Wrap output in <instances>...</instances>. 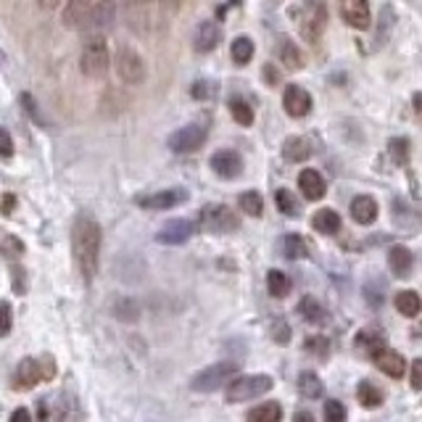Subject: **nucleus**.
<instances>
[{
    "mask_svg": "<svg viewBox=\"0 0 422 422\" xmlns=\"http://www.w3.org/2000/svg\"><path fill=\"white\" fill-rule=\"evenodd\" d=\"M72 246H74L77 267L87 282L98 275L100 267V225L90 214H79L72 230Z\"/></svg>",
    "mask_w": 422,
    "mask_h": 422,
    "instance_id": "nucleus-1",
    "label": "nucleus"
},
{
    "mask_svg": "<svg viewBox=\"0 0 422 422\" xmlns=\"http://www.w3.org/2000/svg\"><path fill=\"white\" fill-rule=\"evenodd\" d=\"M79 69L90 79H100L109 72V48H106V37L103 34H85Z\"/></svg>",
    "mask_w": 422,
    "mask_h": 422,
    "instance_id": "nucleus-2",
    "label": "nucleus"
},
{
    "mask_svg": "<svg viewBox=\"0 0 422 422\" xmlns=\"http://www.w3.org/2000/svg\"><path fill=\"white\" fill-rule=\"evenodd\" d=\"M235 378H238V364L235 362H219V364H211V367L195 372L193 380H190V388L195 393H214L219 388H228Z\"/></svg>",
    "mask_w": 422,
    "mask_h": 422,
    "instance_id": "nucleus-3",
    "label": "nucleus"
},
{
    "mask_svg": "<svg viewBox=\"0 0 422 422\" xmlns=\"http://www.w3.org/2000/svg\"><path fill=\"white\" fill-rule=\"evenodd\" d=\"M272 385H275V380L270 375H240L228 385L225 399L230 404H243V401L259 399L264 393H270Z\"/></svg>",
    "mask_w": 422,
    "mask_h": 422,
    "instance_id": "nucleus-4",
    "label": "nucleus"
},
{
    "mask_svg": "<svg viewBox=\"0 0 422 422\" xmlns=\"http://www.w3.org/2000/svg\"><path fill=\"white\" fill-rule=\"evenodd\" d=\"M198 228L206 230V232H214V235H222V232H232V230H238L240 219L232 214V209H228V206L211 204L201 211Z\"/></svg>",
    "mask_w": 422,
    "mask_h": 422,
    "instance_id": "nucleus-5",
    "label": "nucleus"
},
{
    "mask_svg": "<svg viewBox=\"0 0 422 422\" xmlns=\"http://www.w3.org/2000/svg\"><path fill=\"white\" fill-rule=\"evenodd\" d=\"M114 66H117V74L121 82L127 85H140L145 79V64L138 51H132L130 45H119L117 55H114Z\"/></svg>",
    "mask_w": 422,
    "mask_h": 422,
    "instance_id": "nucleus-6",
    "label": "nucleus"
},
{
    "mask_svg": "<svg viewBox=\"0 0 422 422\" xmlns=\"http://www.w3.org/2000/svg\"><path fill=\"white\" fill-rule=\"evenodd\" d=\"M185 201H187V190H183V187H169V190H159V193L135 198V204L140 209H151V211H166V209H174Z\"/></svg>",
    "mask_w": 422,
    "mask_h": 422,
    "instance_id": "nucleus-7",
    "label": "nucleus"
},
{
    "mask_svg": "<svg viewBox=\"0 0 422 422\" xmlns=\"http://www.w3.org/2000/svg\"><path fill=\"white\" fill-rule=\"evenodd\" d=\"M206 143V127L201 124H187L183 130H177L169 138V148L174 153H195Z\"/></svg>",
    "mask_w": 422,
    "mask_h": 422,
    "instance_id": "nucleus-8",
    "label": "nucleus"
},
{
    "mask_svg": "<svg viewBox=\"0 0 422 422\" xmlns=\"http://www.w3.org/2000/svg\"><path fill=\"white\" fill-rule=\"evenodd\" d=\"M114 16H117L114 0H98L95 8L90 11V16H87V22L82 29H87V34H103L111 27Z\"/></svg>",
    "mask_w": 422,
    "mask_h": 422,
    "instance_id": "nucleus-9",
    "label": "nucleus"
},
{
    "mask_svg": "<svg viewBox=\"0 0 422 422\" xmlns=\"http://www.w3.org/2000/svg\"><path fill=\"white\" fill-rule=\"evenodd\" d=\"M338 6H341L343 22H346L348 27H354V29H367L369 22H372L367 0H338Z\"/></svg>",
    "mask_w": 422,
    "mask_h": 422,
    "instance_id": "nucleus-10",
    "label": "nucleus"
},
{
    "mask_svg": "<svg viewBox=\"0 0 422 422\" xmlns=\"http://www.w3.org/2000/svg\"><path fill=\"white\" fill-rule=\"evenodd\" d=\"M282 106L288 111V117L301 119V117H306L312 111V95L301 85H288L285 93H282Z\"/></svg>",
    "mask_w": 422,
    "mask_h": 422,
    "instance_id": "nucleus-11",
    "label": "nucleus"
},
{
    "mask_svg": "<svg viewBox=\"0 0 422 422\" xmlns=\"http://www.w3.org/2000/svg\"><path fill=\"white\" fill-rule=\"evenodd\" d=\"M211 169H214V174L222 177V180H235V177L243 172V159H240L238 151L225 148V151H217L211 156Z\"/></svg>",
    "mask_w": 422,
    "mask_h": 422,
    "instance_id": "nucleus-12",
    "label": "nucleus"
},
{
    "mask_svg": "<svg viewBox=\"0 0 422 422\" xmlns=\"http://www.w3.org/2000/svg\"><path fill=\"white\" fill-rule=\"evenodd\" d=\"M193 232H195L193 222H187V219H174V222H169V225H164V228L159 230L156 240L164 243V246H183V243H187V240L193 238Z\"/></svg>",
    "mask_w": 422,
    "mask_h": 422,
    "instance_id": "nucleus-13",
    "label": "nucleus"
},
{
    "mask_svg": "<svg viewBox=\"0 0 422 422\" xmlns=\"http://www.w3.org/2000/svg\"><path fill=\"white\" fill-rule=\"evenodd\" d=\"M372 359H375L380 372H385L388 378H401L404 369H407V359L401 357L399 351H393V348H385V346L375 348V351H372Z\"/></svg>",
    "mask_w": 422,
    "mask_h": 422,
    "instance_id": "nucleus-14",
    "label": "nucleus"
},
{
    "mask_svg": "<svg viewBox=\"0 0 422 422\" xmlns=\"http://www.w3.org/2000/svg\"><path fill=\"white\" fill-rule=\"evenodd\" d=\"M40 367H43V364H40L37 359H32V357L22 359V362H19V367H16V372H13V383H16V388L19 390L34 388V385L45 378L43 372H40Z\"/></svg>",
    "mask_w": 422,
    "mask_h": 422,
    "instance_id": "nucleus-15",
    "label": "nucleus"
},
{
    "mask_svg": "<svg viewBox=\"0 0 422 422\" xmlns=\"http://www.w3.org/2000/svg\"><path fill=\"white\" fill-rule=\"evenodd\" d=\"M219 40H222V29H219L217 22H211V19H206V22H201L198 27H195V51L198 53H209V51H214L219 45Z\"/></svg>",
    "mask_w": 422,
    "mask_h": 422,
    "instance_id": "nucleus-16",
    "label": "nucleus"
},
{
    "mask_svg": "<svg viewBox=\"0 0 422 422\" xmlns=\"http://www.w3.org/2000/svg\"><path fill=\"white\" fill-rule=\"evenodd\" d=\"M298 187H301L303 198H309V201H319V198H325L327 193L325 177L317 172V169H303V172L298 174Z\"/></svg>",
    "mask_w": 422,
    "mask_h": 422,
    "instance_id": "nucleus-17",
    "label": "nucleus"
},
{
    "mask_svg": "<svg viewBox=\"0 0 422 422\" xmlns=\"http://www.w3.org/2000/svg\"><path fill=\"white\" fill-rule=\"evenodd\" d=\"M93 8H95V0H69L64 11V24L72 29H82Z\"/></svg>",
    "mask_w": 422,
    "mask_h": 422,
    "instance_id": "nucleus-18",
    "label": "nucleus"
},
{
    "mask_svg": "<svg viewBox=\"0 0 422 422\" xmlns=\"http://www.w3.org/2000/svg\"><path fill=\"white\" fill-rule=\"evenodd\" d=\"M351 217L357 225H372L378 219V201L372 195H357L351 201Z\"/></svg>",
    "mask_w": 422,
    "mask_h": 422,
    "instance_id": "nucleus-19",
    "label": "nucleus"
},
{
    "mask_svg": "<svg viewBox=\"0 0 422 422\" xmlns=\"http://www.w3.org/2000/svg\"><path fill=\"white\" fill-rule=\"evenodd\" d=\"M312 143L306 140V138H288V140L282 143V156H285V161H291V164H301L306 161L309 156H312Z\"/></svg>",
    "mask_w": 422,
    "mask_h": 422,
    "instance_id": "nucleus-20",
    "label": "nucleus"
},
{
    "mask_svg": "<svg viewBox=\"0 0 422 422\" xmlns=\"http://www.w3.org/2000/svg\"><path fill=\"white\" fill-rule=\"evenodd\" d=\"M388 267L396 277H407L411 272V251L407 246H393L388 251Z\"/></svg>",
    "mask_w": 422,
    "mask_h": 422,
    "instance_id": "nucleus-21",
    "label": "nucleus"
},
{
    "mask_svg": "<svg viewBox=\"0 0 422 422\" xmlns=\"http://www.w3.org/2000/svg\"><path fill=\"white\" fill-rule=\"evenodd\" d=\"M312 228L317 232H322V235H336L338 230H341V217H338V211H333V209H319L312 217Z\"/></svg>",
    "mask_w": 422,
    "mask_h": 422,
    "instance_id": "nucleus-22",
    "label": "nucleus"
},
{
    "mask_svg": "<svg viewBox=\"0 0 422 422\" xmlns=\"http://www.w3.org/2000/svg\"><path fill=\"white\" fill-rule=\"evenodd\" d=\"M282 420V407L277 401H267V404H259L249 411L246 422H280Z\"/></svg>",
    "mask_w": 422,
    "mask_h": 422,
    "instance_id": "nucleus-23",
    "label": "nucleus"
},
{
    "mask_svg": "<svg viewBox=\"0 0 422 422\" xmlns=\"http://www.w3.org/2000/svg\"><path fill=\"white\" fill-rule=\"evenodd\" d=\"M396 309H399L404 317H417L422 312V298L420 293L414 291H401L396 296Z\"/></svg>",
    "mask_w": 422,
    "mask_h": 422,
    "instance_id": "nucleus-24",
    "label": "nucleus"
},
{
    "mask_svg": "<svg viewBox=\"0 0 422 422\" xmlns=\"http://www.w3.org/2000/svg\"><path fill=\"white\" fill-rule=\"evenodd\" d=\"M230 55L238 66H246L253 58V40L251 37H235L230 45Z\"/></svg>",
    "mask_w": 422,
    "mask_h": 422,
    "instance_id": "nucleus-25",
    "label": "nucleus"
},
{
    "mask_svg": "<svg viewBox=\"0 0 422 422\" xmlns=\"http://www.w3.org/2000/svg\"><path fill=\"white\" fill-rule=\"evenodd\" d=\"M267 288H270V293L275 296V298H285L288 293H291V280H288V275L280 270H270L267 272Z\"/></svg>",
    "mask_w": 422,
    "mask_h": 422,
    "instance_id": "nucleus-26",
    "label": "nucleus"
},
{
    "mask_svg": "<svg viewBox=\"0 0 422 422\" xmlns=\"http://www.w3.org/2000/svg\"><path fill=\"white\" fill-rule=\"evenodd\" d=\"M357 399L359 404L364 407V409H378L380 404H383V393H380V388H375L372 383H359V388H357Z\"/></svg>",
    "mask_w": 422,
    "mask_h": 422,
    "instance_id": "nucleus-27",
    "label": "nucleus"
},
{
    "mask_svg": "<svg viewBox=\"0 0 422 422\" xmlns=\"http://www.w3.org/2000/svg\"><path fill=\"white\" fill-rule=\"evenodd\" d=\"M230 114H232V119L238 121L240 127H251L253 124V109L243 98H232L230 100Z\"/></svg>",
    "mask_w": 422,
    "mask_h": 422,
    "instance_id": "nucleus-28",
    "label": "nucleus"
},
{
    "mask_svg": "<svg viewBox=\"0 0 422 422\" xmlns=\"http://www.w3.org/2000/svg\"><path fill=\"white\" fill-rule=\"evenodd\" d=\"M298 390L306 399H317V396H322V380L317 378L314 372H301L298 375Z\"/></svg>",
    "mask_w": 422,
    "mask_h": 422,
    "instance_id": "nucleus-29",
    "label": "nucleus"
},
{
    "mask_svg": "<svg viewBox=\"0 0 422 422\" xmlns=\"http://www.w3.org/2000/svg\"><path fill=\"white\" fill-rule=\"evenodd\" d=\"M282 251H285V256L288 259H306L309 256V249H306V243H303L301 235H285L282 240Z\"/></svg>",
    "mask_w": 422,
    "mask_h": 422,
    "instance_id": "nucleus-30",
    "label": "nucleus"
},
{
    "mask_svg": "<svg viewBox=\"0 0 422 422\" xmlns=\"http://www.w3.org/2000/svg\"><path fill=\"white\" fill-rule=\"evenodd\" d=\"M114 314L119 317L121 322H135L140 317V303L135 301V298H119V301L114 303Z\"/></svg>",
    "mask_w": 422,
    "mask_h": 422,
    "instance_id": "nucleus-31",
    "label": "nucleus"
},
{
    "mask_svg": "<svg viewBox=\"0 0 422 422\" xmlns=\"http://www.w3.org/2000/svg\"><path fill=\"white\" fill-rule=\"evenodd\" d=\"M298 312H301V317L303 319H309V322H322V319H325V309H322V303L317 301V298H312V296L301 298Z\"/></svg>",
    "mask_w": 422,
    "mask_h": 422,
    "instance_id": "nucleus-32",
    "label": "nucleus"
},
{
    "mask_svg": "<svg viewBox=\"0 0 422 422\" xmlns=\"http://www.w3.org/2000/svg\"><path fill=\"white\" fill-rule=\"evenodd\" d=\"M240 209H243L249 217H261V211H264V198H261L256 190H246V193H240Z\"/></svg>",
    "mask_w": 422,
    "mask_h": 422,
    "instance_id": "nucleus-33",
    "label": "nucleus"
},
{
    "mask_svg": "<svg viewBox=\"0 0 422 422\" xmlns=\"http://www.w3.org/2000/svg\"><path fill=\"white\" fill-rule=\"evenodd\" d=\"M280 61L288 66V69H301L303 55H301V51L291 43V40H282L280 43Z\"/></svg>",
    "mask_w": 422,
    "mask_h": 422,
    "instance_id": "nucleus-34",
    "label": "nucleus"
},
{
    "mask_svg": "<svg viewBox=\"0 0 422 422\" xmlns=\"http://www.w3.org/2000/svg\"><path fill=\"white\" fill-rule=\"evenodd\" d=\"M275 201H277V209H280L282 214H288V217H296V214H298V204H296L291 190H277V193H275Z\"/></svg>",
    "mask_w": 422,
    "mask_h": 422,
    "instance_id": "nucleus-35",
    "label": "nucleus"
},
{
    "mask_svg": "<svg viewBox=\"0 0 422 422\" xmlns=\"http://www.w3.org/2000/svg\"><path fill=\"white\" fill-rule=\"evenodd\" d=\"M348 414H346V407L341 404V401L330 399L325 404V422H346Z\"/></svg>",
    "mask_w": 422,
    "mask_h": 422,
    "instance_id": "nucleus-36",
    "label": "nucleus"
},
{
    "mask_svg": "<svg viewBox=\"0 0 422 422\" xmlns=\"http://www.w3.org/2000/svg\"><path fill=\"white\" fill-rule=\"evenodd\" d=\"M390 156H393L396 164H407V159H409V143L393 138V140H390Z\"/></svg>",
    "mask_w": 422,
    "mask_h": 422,
    "instance_id": "nucleus-37",
    "label": "nucleus"
},
{
    "mask_svg": "<svg viewBox=\"0 0 422 422\" xmlns=\"http://www.w3.org/2000/svg\"><path fill=\"white\" fill-rule=\"evenodd\" d=\"M0 251H3V256H6V259H13V256H22L24 253V243L19 238H13V235H8V238L3 240Z\"/></svg>",
    "mask_w": 422,
    "mask_h": 422,
    "instance_id": "nucleus-38",
    "label": "nucleus"
},
{
    "mask_svg": "<svg viewBox=\"0 0 422 422\" xmlns=\"http://www.w3.org/2000/svg\"><path fill=\"white\" fill-rule=\"evenodd\" d=\"M13 327V312H11V303L8 301H0V336H8Z\"/></svg>",
    "mask_w": 422,
    "mask_h": 422,
    "instance_id": "nucleus-39",
    "label": "nucleus"
},
{
    "mask_svg": "<svg viewBox=\"0 0 422 422\" xmlns=\"http://www.w3.org/2000/svg\"><path fill=\"white\" fill-rule=\"evenodd\" d=\"M0 156H3V159H8V156H13L11 132L6 130V127H0Z\"/></svg>",
    "mask_w": 422,
    "mask_h": 422,
    "instance_id": "nucleus-40",
    "label": "nucleus"
},
{
    "mask_svg": "<svg viewBox=\"0 0 422 422\" xmlns=\"http://www.w3.org/2000/svg\"><path fill=\"white\" fill-rule=\"evenodd\" d=\"M272 336H275V341H277L280 346H285V343H288V338H291V327L285 325L282 319H277L275 327H272Z\"/></svg>",
    "mask_w": 422,
    "mask_h": 422,
    "instance_id": "nucleus-41",
    "label": "nucleus"
},
{
    "mask_svg": "<svg viewBox=\"0 0 422 422\" xmlns=\"http://www.w3.org/2000/svg\"><path fill=\"white\" fill-rule=\"evenodd\" d=\"M411 388L422 390V359L411 362Z\"/></svg>",
    "mask_w": 422,
    "mask_h": 422,
    "instance_id": "nucleus-42",
    "label": "nucleus"
},
{
    "mask_svg": "<svg viewBox=\"0 0 422 422\" xmlns=\"http://www.w3.org/2000/svg\"><path fill=\"white\" fill-rule=\"evenodd\" d=\"M306 348H309V351H317V354H327V341L325 338H309V341H306Z\"/></svg>",
    "mask_w": 422,
    "mask_h": 422,
    "instance_id": "nucleus-43",
    "label": "nucleus"
},
{
    "mask_svg": "<svg viewBox=\"0 0 422 422\" xmlns=\"http://www.w3.org/2000/svg\"><path fill=\"white\" fill-rule=\"evenodd\" d=\"M354 341H357V346H369L372 341H380V338H378V333H369V330H362V333H357V338H354Z\"/></svg>",
    "mask_w": 422,
    "mask_h": 422,
    "instance_id": "nucleus-44",
    "label": "nucleus"
},
{
    "mask_svg": "<svg viewBox=\"0 0 422 422\" xmlns=\"http://www.w3.org/2000/svg\"><path fill=\"white\" fill-rule=\"evenodd\" d=\"M13 206H16V198H13V193L3 195V206H0V209H3V214H11Z\"/></svg>",
    "mask_w": 422,
    "mask_h": 422,
    "instance_id": "nucleus-45",
    "label": "nucleus"
},
{
    "mask_svg": "<svg viewBox=\"0 0 422 422\" xmlns=\"http://www.w3.org/2000/svg\"><path fill=\"white\" fill-rule=\"evenodd\" d=\"M209 82H195V87H193V95L195 98H209L211 95V90H209Z\"/></svg>",
    "mask_w": 422,
    "mask_h": 422,
    "instance_id": "nucleus-46",
    "label": "nucleus"
},
{
    "mask_svg": "<svg viewBox=\"0 0 422 422\" xmlns=\"http://www.w3.org/2000/svg\"><path fill=\"white\" fill-rule=\"evenodd\" d=\"M11 422H32V414H29V411H27V409H24V407H22V409H16V411H13Z\"/></svg>",
    "mask_w": 422,
    "mask_h": 422,
    "instance_id": "nucleus-47",
    "label": "nucleus"
},
{
    "mask_svg": "<svg viewBox=\"0 0 422 422\" xmlns=\"http://www.w3.org/2000/svg\"><path fill=\"white\" fill-rule=\"evenodd\" d=\"M22 103H24V106H27V111H29V117H32V119H34V117H37V109H34L32 98H29V95H22Z\"/></svg>",
    "mask_w": 422,
    "mask_h": 422,
    "instance_id": "nucleus-48",
    "label": "nucleus"
},
{
    "mask_svg": "<svg viewBox=\"0 0 422 422\" xmlns=\"http://www.w3.org/2000/svg\"><path fill=\"white\" fill-rule=\"evenodd\" d=\"M293 422H314V417L309 414V411H298V414L293 417Z\"/></svg>",
    "mask_w": 422,
    "mask_h": 422,
    "instance_id": "nucleus-49",
    "label": "nucleus"
},
{
    "mask_svg": "<svg viewBox=\"0 0 422 422\" xmlns=\"http://www.w3.org/2000/svg\"><path fill=\"white\" fill-rule=\"evenodd\" d=\"M411 100H414V109L422 114V93H414V98H411Z\"/></svg>",
    "mask_w": 422,
    "mask_h": 422,
    "instance_id": "nucleus-50",
    "label": "nucleus"
},
{
    "mask_svg": "<svg viewBox=\"0 0 422 422\" xmlns=\"http://www.w3.org/2000/svg\"><path fill=\"white\" fill-rule=\"evenodd\" d=\"M58 3H61V0H40V6H43V8H55Z\"/></svg>",
    "mask_w": 422,
    "mask_h": 422,
    "instance_id": "nucleus-51",
    "label": "nucleus"
},
{
    "mask_svg": "<svg viewBox=\"0 0 422 422\" xmlns=\"http://www.w3.org/2000/svg\"><path fill=\"white\" fill-rule=\"evenodd\" d=\"M180 3H183V0H169V6H172V8H180Z\"/></svg>",
    "mask_w": 422,
    "mask_h": 422,
    "instance_id": "nucleus-52",
    "label": "nucleus"
}]
</instances>
